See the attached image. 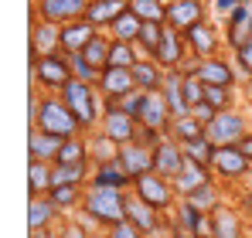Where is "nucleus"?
I'll return each instance as SVG.
<instances>
[{
    "label": "nucleus",
    "mask_w": 252,
    "mask_h": 238,
    "mask_svg": "<svg viewBox=\"0 0 252 238\" xmlns=\"http://www.w3.org/2000/svg\"><path fill=\"white\" fill-rule=\"evenodd\" d=\"M246 208H249V211H252V194H246Z\"/></svg>",
    "instance_id": "nucleus-55"
},
{
    "label": "nucleus",
    "mask_w": 252,
    "mask_h": 238,
    "mask_svg": "<svg viewBox=\"0 0 252 238\" xmlns=\"http://www.w3.org/2000/svg\"><path fill=\"white\" fill-rule=\"evenodd\" d=\"M129 10V0H92L85 10V21L99 31V28H113L120 17Z\"/></svg>",
    "instance_id": "nucleus-20"
},
{
    "label": "nucleus",
    "mask_w": 252,
    "mask_h": 238,
    "mask_svg": "<svg viewBox=\"0 0 252 238\" xmlns=\"http://www.w3.org/2000/svg\"><path fill=\"white\" fill-rule=\"evenodd\" d=\"M164 31H167V24H143V34H140V48H143V55L147 58H154V51L160 48V41H164Z\"/></svg>",
    "instance_id": "nucleus-42"
},
{
    "label": "nucleus",
    "mask_w": 252,
    "mask_h": 238,
    "mask_svg": "<svg viewBox=\"0 0 252 238\" xmlns=\"http://www.w3.org/2000/svg\"><path fill=\"white\" fill-rule=\"evenodd\" d=\"M82 214L89 221L102 225V228H113V225L126 221V191L89 184L85 187V198H82Z\"/></svg>",
    "instance_id": "nucleus-1"
},
{
    "label": "nucleus",
    "mask_w": 252,
    "mask_h": 238,
    "mask_svg": "<svg viewBox=\"0 0 252 238\" xmlns=\"http://www.w3.org/2000/svg\"><path fill=\"white\" fill-rule=\"evenodd\" d=\"M58 218V208L51 204V198H31L28 201V232L38 235V232H48Z\"/></svg>",
    "instance_id": "nucleus-25"
},
{
    "label": "nucleus",
    "mask_w": 252,
    "mask_h": 238,
    "mask_svg": "<svg viewBox=\"0 0 252 238\" xmlns=\"http://www.w3.org/2000/svg\"><path fill=\"white\" fill-rule=\"evenodd\" d=\"M184 99H188V106H191V109L205 102V82L198 79V75H194L191 68L184 72Z\"/></svg>",
    "instance_id": "nucleus-43"
},
{
    "label": "nucleus",
    "mask_w": 252,
    "mask_h": 238,
    "mask_svg": "<svg viewBox=\"0 0 252 238\" xmlns=\"http://www.w3.org/2000/svg\"><path fill=\"white\" fill-rule=\"evenodd\" d=\"M133 194L140 201H147L150 208H157V211H167L170 204H174L177 187H174V180L160 177V174H147V177L133 180Z\"/></svg>",
    "instance_id": "nucleus-7"
},
{
    "label": "nucleus",
    "mask_w": 252,
    "mask_h": 238,
    "mask_svg": "<svg viewBox=\"0 0 252 238\" xmlns=\"http://www.w3.org/2000/svg\"><path fill=\"white\" fill-rule=\"evenodd\" d=\"M62 143H65V140L48 136V133H41V129H31V133H28V157L41 160V163H55V160H58V150H62Z\"/></svg>",
    "instance_id": "nucleus-27"
},
{
    "label": "nucleus",
    "mask_w": 252,
    "mask_h": 238,
    "mask_svg": "<svg viewBox=\"0 0 252 238\" xmlns=\"http://www.w3.org/2000/svg\"><path fill=\"white\" fill-rule=\"evenodd\" d=\"M92 180V170L89 163H55V184H79Z\"/></svg>",
    "instance_id": "nucleus-37"
},
{
    "label": "nucleus",
    "mask_w": 252,
    "mask_h": 238,
    "mask_svg": "<svg viewBox=\"0 0 252 238\" xmlns=\"http://www.w3.org/2000/svg\"><path fill=\"white\" fill-rule=\"evenodd\" d=\"M249 170H252V163L239 153V147H218L215 150V160H211V174L215 177H221V180H242Z\"/></svg>",
    "instance_id": "nucleus-12"
},
{
    "label": "nucleus",
    "mask_w": 252,
    "mask_h": 238,
    "mask_svg": "<svg viewBox=\"0 0 252 238\" xmlns=\"http://www.w3.org/2000/svg\"><path fill=\"white\" fill-rule=\"evenodd\" d=\"M55 51H62V28L58 24H48V21H34V28H31V65L44 58V55H55Z\"/></svg>",
    "instance_id": "nucleus-18"
},
{
    "label": "nucleus",
    "mask_w": 252,
    "mask_h": 238,
    "mask_svg": "<svg viewBox=\"0 0 252 238\" xmlns=\"http://www.w3.org/2000/svg\"><path fill=\"white\" fill-rule=\"evenodd\" d=\"M184 41H188V48H191V55L201 61V58H215V51L221 48V38H218V31L211 28L208 21H201V24H194L191 31H184Z\"/></svg>",
    "instance_id": "nucleus-19"
},
{
    "label": "nucleus",
    "mask_w": 252,
    "mask_h": 238,
    "mask_svg": "<svg viewBox=\"0 0 252 238\" xmlns=\"http://www.w3.org/2000/svg\"><path fill=\"white\" fill-rule=\"evenodd\" d=\"M48 198H51V204L58 211H72V208H82L85 187H79V184H55Z\"/></svg>",
    "instance_id": "nucleus-33"
},
{
    "label": "nucleus",
    "mask_w": 252,
    "mask_h": 238,
    "mask_svg": "<svg viewBox=\"0 0 252 238\" xmlns=\"http://www.w3.org/2000/svg\"><path fill=\"white\" fill-rule=\"evenodd\" d=\"M120 167L133 180L154 174V147H143V143H129V147H120Z\"/></svg>",
    "instance_id": "nucleus-16"
},
{
    "label": "nucleus",
    "mask_w": 252,
    "mask_h": 238,
    "mask_svg": "<svg viewBox=\"0 0 252 238\" xmlns=\"http://www.w3.org/2000/svg\"><path fill=\"white\" fill-rule=\"evenodd\" d=\"M205 133H208V126L201 122L198 116H184V119H174L170 122V140H177L181 147L184 143H194V140H205Z\"/></svg>",
    "instance_id": "nucleus-30"
},
{
    "label": "nucleus",
    "mask_w": 252,
    "mask_h": 238,
    "mask_svg": "<svg viewBox=\"0 0 252 238\" xmlns=\"http://www.w3.org/2000/svg\"><path fill=\"white\" fill-rule=\"evenodd\" d=\"M116 106H120V109H123V113H129V116L136 119V116H140V106H143V92H140V89H136V92H133V95H126V99H120V102H116Z\"/></svg>",
    "instance_id": "nucleus-50"
},
{
    "label": "nucleus",
    "mask_w": 252,
    "mask_h": 238,
    "mask_svg": "<svg viewBox=\"0 0 252 238\" xmlns=\"http://www.w3.org/2000/svg\"><path fill=\"white\" fill-rule=\"evenodd\" d=\"M184 167H188L184 147H181L177 140L164 136V140L154 147V174H160V177H167V180H177V177L184 174Z\"/></svg>",
    "instance_id": "nucleus-8"
},
{
    "label": "nucleus",
    "mask_w": 252,
    "mask_h": 238,
    "mask_svg": "<svg viewBox=\"0 0 252 238\" xmlns=\"http://www.w3.org/2000/svg\"><path fill=\"white\" fill-rule=\"evenodd\" d=\"M109 51H113V41L102 38V34H95V38L85 44L82 58L95 68V72H106V68H109Z\"/></svg>",
    "instance_id": "nucleus-34"
},
{
    "label": "nucleus",
    "mask_w": 252,
    "mask_h": 238,
    "mask_svg": "<svg viewBox=\"0 0 252 238\" xmlns=\"http://www.w3.org/2000/svg\"><path fill=\"white\" fill-rule=\"evenodd\" d=\"M143 34V21L133 14V10H126L123 17L113 24V41H126V44H136Z\"/></svg>",
    "instance_id": "nucleus-36"
},
{
    "label": "nucleus",
    "mask_w": 252,
    "mask_h": 238,
    "mask_svg": "<svg viewBox=\"0 0 252 238\" xmlns=\"http://www.w3.org/2000/svg\"><path fill=\"white\" fill-rule=\"evenodd\" d=\"M95 34H99V31H95L85 17L82 21H72V24L62 28V51H65V55H82L85 44L95 38Z\"/></svg>",
    "instance_id": "nucleus-22"
},
{
    "label": "nucleus",
    "mask_w": 252,
    "mask_h": 238,
    "mask_svg": "<svg viewBox=\"0 0 252 238\" xmlns=\"http://www.w3.org/2000/svg\"><path fill=\"white\" fill-rule=\"evenodd\" d=\"M62 99H65V106L72 109V116L79 119V126H82V129H92V126H95V119H102V109H99V92H95L89 82L72 79L68 85H65Z\"/></svg>",
    "instance_id": "nucleus-3"
},
{
    "label": "nucleus",
    "mask_w": 252,
    "mask_h": 238,
    "mask_svg": "<svg viewBox=\"0 0 252 238\" xmlns=\"http://www.w3.org/2000/svg\"><path fill=\"white\" fill-rule=\"evenodd\" d=\"M205 21V0H170L167 3V28L170 31H191Z\"/></svg>",
    "instance_id": "nucleus-14"
},
{
    "label": "nucleus",
    "mask_w": 252,
    "mask_h": 238,
    "mask_svg": "<svg viewBox=\"0 0 252 238\" xmlns=\"http://www.w3.org/2000/svg\"><path fill=\"white\" fill-rule=\"evenodd\" d=\"M31 129H41L48 136H58V140H72L82 126L79 119L72 116V109L65 106L62 95H44L41 106H38V116H34V126Z\"/></svg>",
    "instance_id": "nucleus-2"
},
{
    "label": "nucleus",
    "mask_w": 252,
    "mask_h": 238,
    "mask_svg": "<svg viewBox=\"0 0 252 238\" xmlns=\"http://www.w3.org/2000/svg\"><path fill=\"white\" fill-rule=\"evenodd\" d=\"M215 143H211L208 136L205 140H194V143H184V157H188V163H198V167H208L211 170V160H215Z\"/></svg>",
    "instance_id": "nucleus-39"
},
{
    "label": "nucleus",
    "mask_w": 252,
    "mask_h": 238,
    "mask_svg": "<svg viewBox=\"0 0 252 238\" xmlns=\"http://www.w3.org/2000/svg\"><path fill=\"white\" fill-rule=\"evenodd\" d=\"M106 235H109V238H147L136 225H129V221H120V225L106 228Z\"/></svg>",
    "instance_id": "nucleus-49"
},
{
    "label": "nucleus",
    "mask_w": 252,
    "mask_h": 238,
    "mask_svg": "<svg viewBox=\"0 0 252 238\" xmlns=\"http://www.w3.org/2000/svg\"><path fill=\"white\" fill-rule=\"evenodd\" d=\"M51 187H55V163L31 160L28 163V191H31V198H48Z\"/></svg>",
    "instance_id": "nucleus-28"
},
{
    "label": "nucleus",
    "mask_w": 252,
    "mask_h": 238,
    "mask_svg": "<svg viewBox=\"0 0 252 238\" xmlns=\"http://www.w3.org/2000/svg\"><path fill=\"white\" fill-rule=\"evenodd\" d=\"M249 133V119L242 116V113H235V109H225V113H218V116L208 122V136L215 147H235L242 136Z\"/></svg>",
    "instance_id": "nucleus-6"
},
{
    "label": "nucleus",
    "mask_w": 252,
    "mask_h": 238,
    "mask_svg": "<svg viewBox=\"0 0 252 238\" xmlns=\"http://www.w3.org/2000/svg\"><path fill=\"white\" fill-rule=\"evenodd\" d=\"M235 65H239L242 75H249V79H252V38L242 41V44L235 48Z\"/></svg>",
    "instance_id": "nucleus-47"
},
{
    "label": "nucleus",
    "mask_w": 252,
    "mask_h": 238,
    "mask_svg": "<svg viewBox=\"0 0 252 238\" xmlns=\"http://www.w3.org/2000/svg\"><path fill=\"white\" fill-rule=\"evenodd\" d=\"M235 147H239V153H242V157L252 163V133H246V136H242V140H239Z\"/></svg>",
    "instance_id": "nucleus-52"
},
{
    "label": "nucleus",
    "mask_w": 252,
    "mask_h": 238,
    "mask_svg": "<svg viewBox=\"0 0 252 238\" xmlns=\"http://www.w3.org/2000/svg\"><path fill=\"white\" fill-rule=\"evenodd\" d=\"M31 79L38 82L44 92L62 95L65 85L72 82V61H68V55H65V51H55V55L38 58V61L31 65Z\"/></svg>",
    "instance_id": "nucleus-4"
},
{
    "label": "nucleus",
    "mask_w": 252,
    "mask_h": 238,
    "mask_svg": "<svg viewBox=\"0 0 252 238\" xmlns=\"http://www.w3.org/2000/svg\"><path fill=\"white\" fill-rule=\"evenodd\" d=\"M126 221L136 225L143 235L157 232L160 228V218H157V208H150L147 201H140L136 194H126Z\"/></svg>",
    "instance_id": "nucleus-21"
},
{
    "label": "nucleus",
    "mask_w": 252,
    "mask_h": 238,
    "mask_svg": "<svg viewBox=\"0 0 252 238\" xmlns=\"http://www.w3.org/2000/svg\"><path fill=\"white\" fill-rule=\"evenodd\" d=\"M102 136H109L116 147H129V143H136V136H140V122L123 113L116 102H109L106 109H102Z\"/></svg>",
    "instance_id": "nucleus-5"
},
{
    "label": "nucleus",
    "mask_w": 252,
    "mask_h": 238,
    "mask_svg": "<svg viewBox=\"0 0 252 238\" xmlns=\"http://www.w3.org/2000/svg\"><path fill=\"white\" fill-rule=\"evenodd\" d=\"M136 122L147 126V129H154V133H160V136H167L174 116H170V109H167L164 92H143V106H140Z\"/></svg>",
    "instance_id": "nucleus-9"
},
{
    "label": "nucleus",
    "mask_w": 252,
    "mask_h": 238,
    "mask_svg": "<svg viewBox=\"0 0 252 238\" xmlns=\"http://www.w3.org/2000/svg\"><path fill=\"white\" fill-rule=\"evenodd\" d=\"M58 238H92V235L82 228V221H65V225L58 228Z\"/></svg>",
    "instance_id": "nucleus-51"
},
{
    "label": "nucleus",
    "mask_w": 252,
    "mask_h": 238,
    "mask_svg": "<svg viewBox=\"0 0 252 238\" xmlns=\"http://www.w3.org/2000/svg\"><path fill=\"white\" fill-rule=\"evenodd\" d=\"M68 61H72V79H79V82H89V85H92V82H99V75H102V72H95V68L85 61L82 55H68Z\"/></svg>",
    "instance_id": "nucleus-46"
},
{
    "label": "nucleus",
    "mask_w": 252,
    "mask_h": 238,
    "mask_svg": "<svg viewBox=\"0 0 252 238\" xmlns=\"http://www.w3.org/2000/svg\"><path fill=\"white\" fill-rule=\"evenodd\" d=\"M211 228H215V238H242V221L232 208H218L211 214Z\"/></svg>",
    "instance_id": "nucleus-31"
},
{
    "label": "nucleus",
    "mask_w": 252,
    "mask_h": 238,
    "mask_svg": "<svg viewBox=\"0 0 252 238\" xmlns=\"http://www.w3.org/2000/svg\"><path fill=\"white\" fill-rule=\"evenodd\" d=\"M89 3L92 0H38V14H41V21H48V24L65 28L72 21H82Z\"/></svg>",
    "instance_id": "nucleus-10"
},
{
    "label": "nucleus",
    "mask_w": 252,
    "mask_h": 238,
    "mask_svg": "<svg viewBox=\"0 0 252 238\" xmlns=\"http://www.w3.org/2000/svg\"><path fill=\"white\" fill-rule=\"evenodd\" d=\"M102 238H109V235H102Z\"/></svg>",
    "instance_id": "nucleus-56"
},
{
    "label": "nucleus",
    "mask_w": 252,
    "mask_h": 238,
    "mask_svg": "<svg viewBox=\"0 0 252 238\" xmlns=\"http://www.w3.org/2000/svg\"><path fill=\"white\" fill-rule=\"evenodd\" d=\"M208 180H211V170H208V167L188 163V167H184V174L174 180V187H177V194H181V198H188L191 191H198V187H201V184H208Z\"/></svg>",
    "instance_id": "nucleus-32"
},
{
    "label": "nucleus",
    "mask_w": 252,
    "mask_h": 238,
    "mask_svg": "<svg viewBox=\"0 0 252 238\" xmlns=\"http://www.w3.org/2000/svg\"><path fill=\"white\" fill-rule=\"evenodd\" d=\"M136 61H140V55H136V44L113 41V51H109V68H133Z\"/></svg>",
    "instance_id": "nucleus-41"
},
{
    "label": "nucleus",
    "mask_w": 252,
    "mask_h": 238,
    "mask_svg": "<svg viewBox=\"0 0 252 238\" xmlns=\"http://www.w3.org/2000/svg\"><path fill=\"white\" fill-rule=\"evenodd\" d=\"M89 184H99V187H120V191H126V187H133V177L120 167V160H109V163H95Z\"/></svg>",
    "instance_id": "nucleus-29"
},
{
    "label": "nucleus",
    "mask_w": 252,
    "mask_h": 238,
    "mask_svg": "<svg viewBox=\"0 0 252 238\" xmlns=\"http://www.w3.org/2000/svg\"><path fill=\"white\" fill-rule=\"evenodd\" d=\"M31 238H58V235H51V232H38V235H31Z\"/></svg>",
    "instance_id": "nucleus-54"
},
{
    "label": "nucleus",
    "mask_w": 252,
    "mask_h": 238,
    "mask_svg": "<svg viewBox=\"0 0 252 238\" xmlns=\"http://www.w3.org/2000/svg\"><path fill=\"white\" fill-rule=\"evenodd\" d=\"M133 79H136V89L140 92H160L164 82H167V72L154 61V58H140L133 65Z\"/></svg>",
    "instance_id": "nucleus-26"
},
{
    "label": "nucleus",
    "mask_w": 252,
    "mask_h": 238,
    "mask_svg": "<svg viewBox=\"0 0 252 238\" xmlns=\"http://www.w3.org/2000/svg\"><path fill=\"white\" fill-rule=\"evenodd\" d=\"M55 163H89V143H85L82 136L65 140V143H62V150H58V160H55Z\"/></svg>",
    "instance_id": "nucleus-40"
},
{
    "label": "nucleus",
    "mask_w": 252,
    "mask_h": 238,
    "mask_svg": "<svg viewBox=\"0 0 252 238\" xmlns=\"http://www.w3.org/2000/svg\"><path fill=\"white\" fill-rule=\"evenodd\" d=\"M89 157H95V163H109V160L120 157V147H116L109 136H99V140L89 147Z\"/></svg>",
    "instance_id": "nucleus-45"
},
{
    "label": "nucleus",
    "mask_w": 252,
    "mask_h": 238,
    "mask_svg": "<svg viewBox=\"0 0 252 238\" xmlns=\"http://www.w3.org/2000/svg\"><path fill=\"white\" fill-rule=\"evenodd\" d=\"M99 95H106L109 102H120L126 95L136 92V79H133V68H106L99 75Z\"/></svg>",
    "instance_id": "nucleus-15"
},
{
    "label": "nucleus",
    "mask_w": 252,
    "mask_h": 238,
    "mask_svg": "<svg viewBox=\"0 0 252 238\" xmlns=\"http://www.w3.org/2000/svg\"><path fill=\"white\" fill-rule=\"evenodd\" d=\"M242 3H246V0H211L208 7H211V14H215V17L228 21V17H232V14H235V10H239Z\"/></svg>",
    "instance_id": "nucleus-48"
},
{
    "label": "nucleus",
    "mask_w": 252,
    "mask_h": 238,
    "mask_svg": "<svg viewBox=\"0 0 252 238\" xmlns=\"http://www.w3.org/2000/svg\"><path fill=\"white\" fill-rule=\"evenodd\" d=\"M191 72L205 85H218V89H232L235 85V68L225 58H201V61L191 65Z\"/></svg>",
    "instance_id": "nucleus-17"
},
{
    "label": "nucleus",
    "mask_w": 252,
    "mask_h": 238,
    "mask_svg": "<svg viewBox=\"0 0 252 238\" xmlns=\"http://www.w3.org/2000/svg\"><path fill=\"white\" fill-rule=\"evenodd\" d=\"M252 38V0H246L228 21H225V41L232 44V48H239L242 41Z\"/></svg>",
    "instance_id": "nucleus-23"
},
{
    "label": "nucleus",
    "mask_w": 252,
    "mask_h": 238,
    "mask_svg": "<svg viewBox=\"0 0 252 238\" xmlns=\"http://www.w3.org/2000/svg\"><path fill=\"white\" fill-rule=\"evenodd\" d=\"M164 99H167V109L174 119H184L191 116V106L184 99V72H167V82H164Z\"/></svg>",
    "instance_id": "nucleus-24"
},
{
    "label": "nucleus",
    "mask_w": 252,
    "mask_h": 238,
    "mask_svg": "<svg viewBox=\"0 0 252 238\" xmlns=\"http://www.w3.org/2000/svg\"><path fill=\"white\" fill-rule=\"evenodd\" d=\"M188 41H184V34L181 31H164V41H160V48L154 51V61L164 68V72H181L184 68V58H188Z\"/></svg>",
    "instance_id": "nucleus-11"
},
{
    "label": "nucleus",
    "mask_w": 252,
    "mask_h": 238,
    "mask_svg": "<svg viewBox=\"0 0 252 238\" xmlns=\"http://www.w3.org/2000/svg\"><path fill=\"white\" fill-rule=\"evenodd\" d=\"M181 201H191L194 208H201V211H208V214H215V211L221 208V194H218V187H215L211 180H208V184H201L198 191H191L188 198H181Z\"/></svg>",
    "instance_id": "nucleus-38"
},
{
    "label": "nucleus",
    "mask_w": 252,
    "mask_h": 238,
    "mask_svg": "<svg viewBox=\"0 0 252 238\" xmlns=\"http://www.w3.org/2000/svg\"><path fill=\"white\" fill-rule=\"evenodd\" d=\"M205 102H208L215 113H225L232 109V89H218V85H205Z\"/></svg>",
    "instance_id": "nucleus-44"
},
{
    "label": "nucleus",
    "mask_w": 252,
    "mask_h": 238,
    "mask_svg": "<svg viewBox=\"0 0 252 238\" xmlns=\"http://www.w3.org/2000/svg\"><path fill=\"white\" fill-rule=\"evenodd\" d=\"M184 235L191 238H215V228H211V214L208 211H201V208H194L191 201H181L177 204V221H174Z\"/></svg>",
    "instance_id": "nucleus-13"
},
{
    "label": "nucleus",
    "mask_w": 252,
    "mask_h": 238,
    "mask_svg": "<svg viewBox=\"0 0 252 238\" xmlns=\"http://www.w3.org/2000/svg\"><path fill=\"white\" fill-rule=\"evenodd\" d=\"M129 10L143 24H167V3L164 0H129Z\"/></svg>",
    "instance_id": "nucleus-35"
},
{
    "label": "nucleus",
    "mask_w": 252,
    "mask_h": 238,
    "mask_svg": "<svg viewBox=\"0 0 252 238\" xmlns=\"http://www.w3.org/2000/svg\"><path fill=\"white\" fill-rule=\"evenodd\" d=\"M181 235V228L177 225H170V228H157V232H150L147 238H177Z\"/></svg>",
    "instance_id": "nucleus-53"
}]
</instances>
